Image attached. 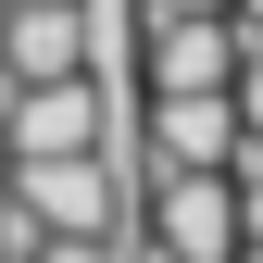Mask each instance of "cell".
<instances>
[{"mask_svg": "<svg viewBox=\"0 0 263 263\" xmlns=\"http://www.w3.org/2000/svg\"><path fill=\"white\" fill-rule=\"evenodd\" d=\"M125 101L138 88H101V76H25V88H0V163H25V151H101Z\"/></svg>", "mask_w": 263, "mask_h": 263, "instance_id": "obj_4", "label": "cell"}, {"mask_svg": "<svg viewBox=\"0 0 263 263\" xmlns=\"http://www.w3.org/2000/svg\"><path fill=\"white\" fill-rule=\"evenodd\" d=\"M251 63H263L251 13H151L138 50H125V76L138 88H251Z\"/></svg>", "mask_w": 263, "mask_h": 263, "instance_id": "obj_3", "label": "cell"}, {"mask_svg": "<svg viewBox=\"0 0 263 263\" xmlns=\"http://www.w3.org/2000/svg\"><path fill=\"white\" fill-rule=\"evenodd\" d=\"M138 226L163 263H251V176H226V163L138 176Z\"/></svg>", "mask_w": 263, "mask_h": 263, "instance_id": "obj_2", "label": "cell"}, {"mask_svg": "<svg viewBox=\"0 0 263 263\" xmlns=\"http://www.w3.org/2000/svg\"><path fill=\"white\" fill-rule=\"evenodd\" d=\"M25 263H101V238H38Z\"/></svg>", "mask_w": 263, "mask_h": 263, "instance_id": "obj_5", "label": "cell"}, {"mask_svg": "<svg viewBox=\"0 0 263 263\" xmlns=\"http://www.w3.org/2000/svg\"><path fill=\"white\" fill-rule=\"evenodd\" d=\"M0 201H13L38 238H101V226L138 213V176H125V151H25V163H0Z\"/></svg>", "mask_w": 263, "mask_h": 263, "instance_id": "obj_1", "label": "cell"}]
</instances>
